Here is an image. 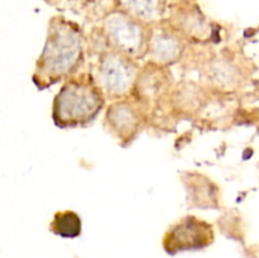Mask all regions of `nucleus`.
<instances>
[{
  "label": "nucleus",
  "mask_w": 259,
  "mask_h": 258,
  "mask_svg": "<svg viewBox=\"0 0 259 258\" xmlns=\"http://www.w3.org/2000/svg\"><path fill=\"white\" fill-rule=\"evenodd\" d=\"M85 62V35L73 22L55 17L48 25L45 47L35 62L33 83L38 90L77 75Z\"/></svg>",
  "instance_id": "1"
},
{
  "label": "nucleus",
  "mask_w": 259,
  "mask_h": 258,
  "mask_svg": "<svg viewBox=\"0 0 259 258\" xmlns=\"http://www.w3.org/2000/svg\"><path fill=\"white\" fill-rule=\"evenodd\" d=\"M105 96L91 72L67 78L52 105V119L61 129L83 128L93 123L105 106Z\"/></svg>",
  "instance_id": "2"
},
{
  "label": "nucleus",
  "mask_w": 259,
  "mask_h": 258,
  "mask_svg": "<svg viewBox=\"0 0 259 258\" xmlns=\"http://www.w3.org/2000/svg\"><path fill=\"white\" fill-rule=\"evenodd\" d=\"M138 61L108 47L99 52L95 73H91L108 100L129 96L139 73Z\"/></svg>",
  "instance_id": "3"
},
{
  "label": "nucleus",
  "mask_w": 259,
  "mask_h": 258,
  "mask_svg": "<svg viewBox=\"0 0 259 258\" xmlns=\"http://www.w3.org/2000/svg\"><path fill=\"white\" fill-rule=\"evenodd\" d=\"M149 27L115 9L104 18L101 33L109 47L138 61L147 56Z\"/></svg>",
  "instance_id": "4"
},
{
  "label": "nucleus",
  "mask_w": 259,
  "mask_h": 258,
  "mask_svg": "<svg viewBox=\"0 0 259 258\" xmlns=\"http://www.w3.org/2000/svg\"><path fill=\"white\" fill-rule=\"evenodd\" d=\"M147 123V108L129 95L111 103L106 109L104 125L121 147H128L143 131Z\"/></svg>",
  "instance_id": "5"
},
{
  "label": "nucleus",
  "mask_w": 259,
  "mask_h": 258,
  "mask_svg": "<svg viewBox=\"0 0 259 258\" xmlns=\"http://www.w3.org/2000/svg\"><path fill=\"white\" fill-rule=\"evenodd\" d=\"M212 242V225L194 215H189L167 230L163 238V248L169 254H176L186 250L204 249Z\"/></svg>",
  "instance_id": "6"
},
{
  "label": "nucleus",
  "mask_w": 259,
  "mask_h": 258,
  "mask_svg": "<svg viewBox=\"0 0 259 258\" xmlns=\"http://www.w3.org/2000/svg\"><path fill=\"white\" fill-rule=\"evenodd\" d=\"M186 48V39L163 20L149 27L147 56L149 62L168 67L182 57Z\"/></svg>",
  "instance_id": "7"
},
{
  "label": "nucleus",
  "mask_w": 259,
  "mask_h": 258,
  "mask_svg": "<svg viewBox=\"0 0 259 258\" xmlns=\"http://www.w3.org/2000/svg\"><path fill=\"white\" fill-rule=\"evenodd\" d=\"M118 9L136 18L146 25H153L163 20L164 0H118Z\"/></svg>",
  "instance_id": "8"
},
{
  "label": "nucleus",
  "mask_w": 259,
  "mask_h": 258,
  "mask_svg": "<svg viewBox=\"0 0 259 258\" xmlns=\"http://www.w3.org/2000/svg\"><path fill=\"white\" fill-rule=\"evenodd\" d=\"M172 27L185 38V39L205 40L210 37V27L204 17L197 10H186L177 14Z\"/></svg>",
  "instance_id": "9"
},
{
  "label": "nucleus",
  "mask_w": 259,
  "mask_h": 258,
  "mask_svg": "<svg viewBox=\"0 0 259 258\" xmlns=\"http://www.w3.org/2000/svg\"><path fill=\"white\" fill-rule=\"evenodd\" d=\"M209 78L212 83L220 88L222 90H235L239 85V75L237 72V67L230 62L224 60H215L210 63Z\"/></svg>",
  "instance_id": "10"
},
{
  "label": "nucleus",
  "mask_w": 259,
  "mask_h": 258,
  "mask_svg": "<svg viewBox=\"0 0 259 258\" xmlns=\"http://www.w3.org/2000/svg\"><path fill=\"white\" fill-rule=\"evenodd\" d=\"M51 232L62 238H76L81 234V218L71 210L56 212L50 227Z\"/></svg>",
  "instance_id": "11"
},
{
  "label": "nucleus",
  "mask_w": 259,
  "mask_h": 258,
  "mask_svg": "<svg viewBox=\"0 0 259 258\" xmlns=\"http://www.w3.org/2000/svg\"><path fill=\"white\" fill-rule=\"evenodd\" d=\"M46 2H47V0H46Z\"/></svg>",
  "instance_id": "12"
}]
</instances>
